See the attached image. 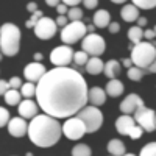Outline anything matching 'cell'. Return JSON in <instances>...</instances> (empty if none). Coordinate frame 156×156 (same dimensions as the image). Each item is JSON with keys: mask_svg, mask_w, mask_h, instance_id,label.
I'll list each match as a JSON object with an SVG mask.
<instances>
[{"mask_svg": "<svg viewBox=\"0 0 156 156\" xmlns=\"http://www.w3.org/2000/svg\"><path fill=\"white\" fill-rule=\"evenodd\" d=\"M142 134H144V131H142V128H140V126H137V125H134L131 129H129V133H128V136L131 137L133 140L140 139V137H142Z\"/></svg>", "mask_w": 156, "mask_h": 156, "instance_id": "cell-35", "label": "cell"}, {"mask_svg": "<svg viewBox=\"0 0 156 156\" xmlns=\"http://www.w3.org/2000/svg\"><path fill=\"white\" fill-rule=\"evenodd\" d=\"M42 16H44V14H42V11H41V9L34 11L33 14H31V17L27 20V23H25V27H27V28H34V25L37 23V20L41 19Z\"/></svg>", "mask_w": 156, "mask_h": 156, "instance_id": "cell-33", "label": "cell"}, {"mask_svg": "<svg viewBox=\"0 0 156 156\" xmlns=\"http://www.w3.org/2000/svg\"><path fill=\"white\" fill-rule=\"evenodd\" d=\"M134 125L136 123H134V119L131 115L122 114L120 117H117V120H115V129H117V133L122 134V136H128L129 129H131Z\"/></svg>", "mask_w": 156, "mask_h": 156, "instance_id": "cell-17", "label": "cell"}, {"mask_svg": "<svg viewBox=\"0 0 156 156\" xmlns=\"http://www.w3.org/2000/svg\"><path fill=\"white\" fill-rule=\"evenodd\" d=\"M3 97H5L6 105H9V106H17L19 103L22 101L20 92H19V90H16V89H8Z\"/></svg>", "mask_w": 156, "mask_h": 156, "instance_id": "cell-24", "label": "cell"}, {"mask_svg": "<svg viewBox=\"0 0 156 156\" xmlns=\"http://www.w3.org/2000/svg\"><path fill=\"white\" fill-rule=\"evenodd\" d=\"M20 45V30L14 23H3L0 27V51L5 56H14Z\"/></svg>", "mask_w": 156, "mask_h": 156, "instance_id": "cell-3", "label": "cell"}, {"mask_svg": "<svg viewBox=\"0 0 156 156\" xmlns=\"http://www.w3.org/2000/svg\"><path fill=\"white\" fill-rule=\"evenodd\" d=\"M36 103L53 119H69L87 103V83L73 67L47 70L36 84Z\"/></svg>", "mask_w": 156, "mask_h": 156, "instance_id": "cell-1", "label": "cell"}, {"mask_svg": "<svg viewBox=\"0 0 156 156\" xmlns=\"http://www.w3.org/2000/svg\"><path fill=\"white\" fill-rule=\"evenodd\" d=\"M97 5H98L97 0H84V6L87 9H94V8H97Z\"/></svg>", "mask_w": 156, "mask_h": 156, "instance_id": "cell-42", "label": "cell"}, {"mask_svg": "<svg viewBox=\"0 0 156 156\" xmlns=\"http://www.w3.org/2000/svg\"><path fill=\"white\" fill-rule=\"evenodd\" d=\"M73 58V50L69 45H61L51 50L50 53V61L55 67H69Z\"/></svg>", "mask_w": 156, "mask_h": 156, "instance_id": "cell-10", "label": "cell"}, {"mask_svg": "<svg viewBox=\"0 0 156 156\" xmlns=\"http://www.w3.org/2000/svg\"><path fill=\"white\" fill-rule=\"evenodd\" d=\"M17 111L20 114L19 117H22V119H33V117L37 115L39 106L33 100H22L17 105Z\"/></svg>", "mask_w": 156, "mask_h": 156, "instance_id": "cell-15", "label": "cell"}, {"mask_svg": "<svg viewBox=\"0 0 156 156\" xmlns=\"http://www.w3.org/2000/svg\"><path fill=\"white\" fill-rule=\"evenodd\" d=\"M103 66H105V62H103L100 58H89L87 62H86V72L90 73V75H98L103 72Z\"/></svg>", "mask_w": 156, "mask_h": 156, "instance_id": "cell-23", "label": "cell"}, {"mask_svg": "<svg viewBox=\"0 0 156 156\" xmlns=\"http://www.w3.org/2000/svg\"><path fill=\"white\" fill-rule=\"evenodd\" d=\"M142 33H144V30H142V28H139V27H136V25L128 30V39L133 42V45H136V44L142 42V39H144Z\"/></svg>", "mask_w": 156, "mask_h": 156, "instance_id": "cell-25", "label": "cell"}, {"mask_svg": "<svg viewBox=\"0 0 156 156\" xmlns=\"http://www.w3.org/2000/svg\"><path fill=\"white\" fill-rule=\"evenodd\" d=\"M25 156H33V154H31V153H27V154H25Z\"/></svg>", "mask_w": 156, "mask_h": 156, "instance_id": "cell-51", "label": "cell"}, {"mask_svg": "<svg viewBox=\"0 0 156 156\" xmlns=\"http://www.w3.org/2000/svg\"><path fill=\"white\" fill-rule=\"evenodd\" d=\"M133 5L137 9H151V8H154L156 2H154V0H147V2H145V0H134Z\"/></svg>", "mask_w": 156, "mask_h": 156, "instance_id": "cell-31", "label": "cell"}, {"mask_svg": "<svg viewBox=\"0 0 156 156\" xmlns=\"http://www.w3.org/2000/svg\"><path fill=\"white\" fill-rule=\"evenodd\" d=\"M9 89V84H8V81H5V80H0V95H5V92Z\"/></svg>", "mask_w": 156, "mask_h": 156, "instance_id": "cell-40", "label": "cell"}, {"mask_svg": "<svg viewBox=\"0 0 156 156\" xmlns=\"http://www.w3.org/2000/svg\"><path fill=\"white\" fill-rule=\"evenodd\" d=\"M92 20H94L92 22L94 27H97V28H106L108 25L111 23V14L106 9H98L94 14Z\"/></svg>", "mask_w": 156, "mask_h": 156, "instance_id": "cell-18", "label": "cell"}, {"mask_svg": "<svg viewBox=\"0 0 156 156\" xmlns=\"http://www.w3.org/2000/svg\"><path fill=\"white\" fill-rule=\"evenodd\" d=\"M134 123L142 128V131L153 133L154 128H156V114H154V111L150 109V108H145V105L140 106L134 112Z\"/></svg>", "mask_w": 156, "mask_h": 156, "instance_id": "cell-8", "label": "cell"}, {"mask_svg": "<svg viewBox=\"0 0 156 156\" xmlns=\"http://www.w3.org/2000/svg\"><path fill=\"white\" fill-rule=\"evenodd\" d=\"M145 73H148V72L144 70V69L134 67V66H131V67L128 69V72H126L128 78H129V80H133V81H139V80H142V76H144Z\"/></svg>", "mask_w": 156, "mask_h": 156, "instance_id": "cell-28", "label": "cell"}, {"mask_svg": "<svg viewBox=\"0 0 156 156\" xmlns=\"http://www.w3.org/2000/svg\"><path fill=\"white\" fill-rule=\"evenodd\" d=\"M47 5H48V6H58V5H59V2H56V0H48Z\"/></svg>", "mask_w": 156, "mask_h": 156, "instance_id": "cell-47", "label": "cell"}, {"mask_svg": "<svg viewBox=\"0 0 156 156\" xmlns=\"http://www.w3.org/2000/svg\"><path fill=\"white\" fill-rule=\"evenodd\" d=\"M103 73H105L109 80H115V76L120 73V62L115 61V59L108 61L105 66H103Z\"/></svg>", "mask_w": 156, "mask_h": 156, "instance_id": "cell-22", "label": "cell"}, {"mask_svg": "<svg viewBox=\"0 0 156 156\" xmlns=\"http://www.w3.org/2000/svg\"><path fill=\"white\" fill-rule=\"evenodd\" d=\"M27 9H28V11L31 12V14H33L34 11H37V5H36L34 2H30V3L27 5Z\"/></svg>", "mask_w": 156, "mask_h": 156, "instance_id": "cell-45", "label": "cell"}, {"mask_svg": "<svg viewBox=\"0 0 156 156\" xmlns=\"http://www.w3.org/2000/svg\"><path fill=\"white\" fill-rule=\"evenodd\" d=\"M62 5H64V6H67V8L70 9V8H78L80 2H78V0H64Z\"/></svg>", "mask_w": 156, "mask_h": 156, "instance_id": "cell-38", "label": "cell"}, {"mask_svg": "<svg viewBox=\"0 0 156 156\" xmlns=\"http://www.w3.org/2000/svg\"><path fill=\"white\" fill-rule=\"evenodd\" d=\"M55 23H56V27H62V28H64V27L69 23V20H67L66 16H58L56 20H55Z\"/></svg>", "mask_w": 156, "mask_h": 156, "instance_id": "cell-37", "label": "cell"}, {"mask_svg": "<svg viewBox=\"0 0 156 156\" xmlns=\"http://www.w3.org/2000/svg\"><path fill=\"white\" fill-rule=\"evenodd\" d=\"M108 28H109V33H119L120 31V23L119 22H111L108 25Z\"/></svg>", "mask_w": 156, "mask_h": 156, "instance_id": "cell-39", "label": "cell"}, {"mask_svg": "<svg viewBox=\"0 0 156 156\" xmlns=\"http://www.w3.org/2000/svg\"><path fill=\"white\" fill-rule=\"evenodd\" d=\"M139 156H156V144L154 142H150V144L144 145L139 153Z\"/></svg>", "mask_w": 156, "mask_h": 156, "instance_id": "cell-32", "label": "cell"}, {"mask_svg": "<svg viewBox=\"0 0 156 156\" xmlns=\"http://www.w3.org/2000/svg\"><path fill=\"white\" fill-rule=\"evenodd\" d=\"M2 56H3V55H2V51H0V61H2Z\"/></svg>", "mask_w": 156, "mask_h": 156, "instance_id": "cell-50", "label": "cell"}, {"mask_svg": "<svg viewBox=\"0 0 156 156\" xmlns=\"http://www.w3.org/2000/svg\"><path fill=\"white\" fill-rule=\"evenodd\" d=\"M123 156H136V154H134V153H125Z\"/></svg>", "mask_w": 156, "mask_h": 156, "instance_id": "cell-49", "label": "cell"}, {"mask_svg": "<svg viewBox=\"0 0 156 156\" xmlns=\"http://www.w3.org/2000/svg\"><path fill=\"white\" fill-rule=\"evenodd\" d=\"M34 59H36V62H39L42 59V53H34Z\"/></svg>", "mask_w": 156, "mask_h": 156, "instance_id": "cell-48", "label": "cell"}, {"mask_svg": "<svg viewBox=\"0 0 156 156\" xmlns=\"http://www.w3.org/2000/svg\"><path fill=\"white\" fill-rule=\"evenodd\" d=\"M61 131L67 139L78 140L86 134V128H84V123L78 119V117L73 115V117H69V119L61 125Z\"/></svg>", "mask_w": 156, "mask_h": 156, "instance_id": "cell-9", "label": "cell"}, {"mask_svg": "<svg viewBox=\"0 0 156 156\" xmlns=\"http://www.w3.org/2000/svg\"><path fill=\"white\" fill-rule=\"evenodd\" d=\"M87 101L90 103V106H95V108L101 106L103 103L106 101L105 90H103L101 87H98V86L87 89Z\"/></svg>", "mask_w": 156, "mask_h": 156, "instance_id": "cell-16", "label": "cell"}, {"mask_svg": "<svg viewBox=\"0 0 156 156\" xmlns=\"http://www.w3.org/2000/svg\"><path fill=\"white\" fill-rule=\"evenodd\" d=\"M20 97H25V100H31V97H34L36 94V84L33 83H23L20 86Z\"/></svg>", "mask_w": 156, "mask_h": 156, "instance_id": "cell-26", "label": "cell"}, {"mask_svg": "<svg viewBox=\"0 0 156 156\" xmlns=\"http://www.w3.org/2000/svg\"><path fill=\"white\" fill-rule=\"evenodd\" d=\"M87 59H89V56L84 53L83 50H80V51H73V58H72V61L75 62V66H76V67L86 66Z\"/></svg>", "mask_w": 156, "mask_h": 156, "instance_id": "cell-29", "label": "cell"}, {"mask_svg": "<svg viewBox=\"0 0 156 156\" xmlns=\"http://www.w3.org/2000/svg\"><path fill=\"white\" fill-rule=\"evenodd\" d=\"M108 151L111 156H123L126 153V147L120 139H111L106 145Z\"/></svg>", "mask_w": 156, "mask_h": 156, "instance_id": "cell-21", "label": "cell"}, {"mask_svg": "<svg viewBox=\"0 0 156 156\" xmlns=\"http://www.w3.org/2000/svg\"><path fill=\"white\" fill-rule=\"evenodd\" d=\"M56 11H58V16H66V14H67V11H69V8H67V6H64L62 3H59V5L56 6Z\"/></svg>", "mask_w": 156, "mask_h": 156, "instance_id": "cell-41", "label": "cell"}, {"mask_svg": "<svg viewBox=\"0 0 156 156\" xmlns=\"http://www.w3.org/2000/svg\"><path fill=\"white\" fill-rule=\"evenodd\" d=\"M142 36H144L147 39V42H148V41H151V39L154 37V30H145L144 33H142Z\"/></svg>", "mask_w": 156, "mask_h": 156, "instance_id": "cell-43", "label": "cell"}, {"mask_svg": "<svg viewBox=\"0 0 156 156\" xmlns=\"http://www.w3.org/2000/svg\"><path fill=\"white\" fill-rule=\"evenodd\" d=\"M8 84H9V89H16V90H19L20 86H22V80H20L19 76H12V78H9Z\"/></svg>", "mask_w": 156, "mask_h": 156, "instance_id": "cell-36", "label": "cell"}, {"mask_svg": "<svg viewBox=\"0 0 156 156\" xmlns=\"http://www.w3.org/2000/svg\"><path fill=\"white\" fill-rule=\"evenodd\" d=\"M27 136L36 147H41V148L53 147L62 136L59 120L47 114H37L28 123Z\"/></svg>", "mask_w": 156, "mask_h": 156, "instance_id": "cell-2", "label": "cell"}, {"mask_svg": "<svg viewBox=\"0 0 156 156\" xmlns=\"http://www.w3.org/2000/svg\"><path fill=\"white\" fill-rule=\"evenodd\" d=\"M105 47H106L105 39L95 33L86 34L81 42V50L90 58H100V55L105 53Z\"/></svg>", "mask_w": 156, "mask_h": 156, "instance_id": "cell-6", "label": "cell"}, {"mask_svg": "<svg viewBox=\"0 0 156 156\" xmlns=\"http://www.w3.org/2000/svg\"><path fill=\"white\" fill-rule=\"evenodd\" d=\"M72 156H92V150L86 144H78L72 148Z\"/></svg>", "mask_w": 156, "mask_h": 156, "instance_id": "cell-27", "label": "cell"}, {"mask_svg": "<svg viewBox=\"0 0 156 156\" xmlns=\"http://www.w3.org/2000/svg\"><path fill=\"white\" fill-rule=\"evenodd\" d=\"M9 122V111L5 109L3 106H0V128L6 126Z\"/></svg>", "mask_w": 156, "mask_h": 156, "instance_id": "cell-34", "label": "cell"}, {"mask_svg": "<svg viewBox=\"0 0 156 156\" xmlns=\"http://www.w3.org/2000/svg\"><path fill=\"white\" fill-rule=\"evenodd\" d=\"M122 66H125L126 69H129V67L133 66V64H131V61H129V58H125V59L122 61Z\"/></svg>", "mask_w": 156, "mask_h": 156, "instance_id": "cell-46", "label": "cell"}, {"mask_svg": "<svg viewBox=\"0 0 156 156\" xmlns=\"http://www.w3.org/2000/svg\"><path fill=\"white\" fill-rule=\"evenodd\" d=\"M154 58H156V48H154L153 42L142 41V42L131 47V56H129V61H131V64L134 67L147 70L154 62Z\"/></svg>", "mask_w": 156, "mask_h": 156, "instance_id": "cell-4", "label": "cell"}, {"mask_svg": "<svg viewBox=\"0 0 156 156\" xmlns=\"http://www.w3.org/2000/svg\"><path fill=\"white\" fill-rule=\"evenodd\" d=\"M86 33H87V30H86L84 22H81V20L69 22L61 31V41L64 42V45H72V44L78 42L80 39H83Z\"/></svg>", "mask_w": 156, "mask_h": 156, "instance_id": "cell-7", "label": "cell"}, {"mask_svg": "<svg viewBox=\"0 0 156 156\" xmlns=\"http://www.w3.org/2000/svg\"><path fill=\"white\" fill-rule=\"evenodd\" d=\"M56 30H58V27H56L55 20L51 17H45V16H42L37 20V23L34 25V34L39 39H42V41L51 39L56 34Z\"/></svg>", "mask_w": 156, "mask_h": 156, "instance_id": "cell-11", "label": "cell"}, {"mask_svg": "<svg viewBox=\"0 0 156 156\" xmlns=\"http://www.w3.org/2000/svg\"><path fill=\"white\" fill-rule=\"evenodd\" d=\"M75 117H78V119L84 123L86 133H95L103 125V114L95 106H87L86 105L81 111H78L75 114Z\"/></svg>", "mask_w": 156, "mask_h": 156, "instance_id": "cell-5", "label": "cell"}, {"mask_svg": "<svg viewBox=\"0 0 156 156\" xmlns=\"http://www.w3.org/2000/svg\"><path fill=\"white\" fill-rule=\"evenodd\" d=\"M103 90H105V94L109 95V97H119V95L123 94L125 87H123V83L115 78V80H109V83L106 84V87Z\"/></svg>", "mask_w": 156, "mask_h": 156, "instance_id": "cell-19", "label": "cell"}, {"mask_svg": "<svg viewBox=\"0 0 156 156\" xmlns=\"http://www.w3.org/2000/svg\"><path fill=\"white\" fill-rule=\"evenodd\" d=\"M47 70H45V67H44V64H41V62H30V64H27L25 66V69H23V76H25V80H27V83H36L37 84V81L41 80V78L44 76V73H45Z\"/></svg>", "mask_w": 156, "mask_h": 156, "instance_id": "cell-12", "label": "cell"}, {"mask_svg": "<svg viewBox=\"0 0 156 156\" xmlns=\"http://www.w3.org/2000/svg\"><path fill=\"white\" fill-rule=\"evenodd\" d=\"M136 22H137L136 27H139V28H144V27H147V22H148V20H147L145 17H140V16H139V19H137Z\"/></svg>", "mask_w": 156, "mask_h": 156, "instance_id": "cell-44", "label": "cell"}, {"mask_svg": "<svg viewBox=\"0 0 156 156\" xmlns=\"http://www.w3.org/2000/svg\"><path fill=\"white\" fill-rule=\"evenodd\" d=\"M140 106H144V100H142L137 94H129L128 97H125L120 103V111L125 115H131L136 112V109H139Z\"/></svg>", "mask_w": 156, "mask_h": 156, "instance_id": "cell-13", "label": "cell"}, {"mask_svg": "<svg viewBox=\"0 0 156 156\" xmlns=\"http://www.w3.org/2000/svg\"><path fill=\"white\" fill-rule=\"evenodd\" d=\"M66 17H67V20H70V22L81 20V19H83V11H81L80 8H70V9L67 11Z\"/></svg>", "mask_w": 156, "mask_h": 156, "instance_id": "cell-30", "label": "cell"}, {"mask_svg": "<svg viewBox=\"0 0 156 156\" xmlns=\"http://www.w3.org/2000/svg\"><path fill=\"white\" fill-rule=\"evenodd\" d=\"M6 126H8V133L12 137H23L28 129L27 120L22 119V117H12V119H9Z\"/></svg>", "mask_w": 156, "mask_h": 156, "instance_id": "cell-14", "label": "cell"}, {"mask_svg": "<svg viewBox=\"0 0 156 156\" xmlns=\"http://www.w3.org/2000/svg\"><path fill=\"white\" fill-rule=\"evenodd\" d=\"M120 16L125 22H136L139 19V9L133 3H126L120 11Z\"/></svg>", "mask_w": 156, "mask_h": 156, "instance_id": "cell-20", "label": "cell"}]
</instances>
